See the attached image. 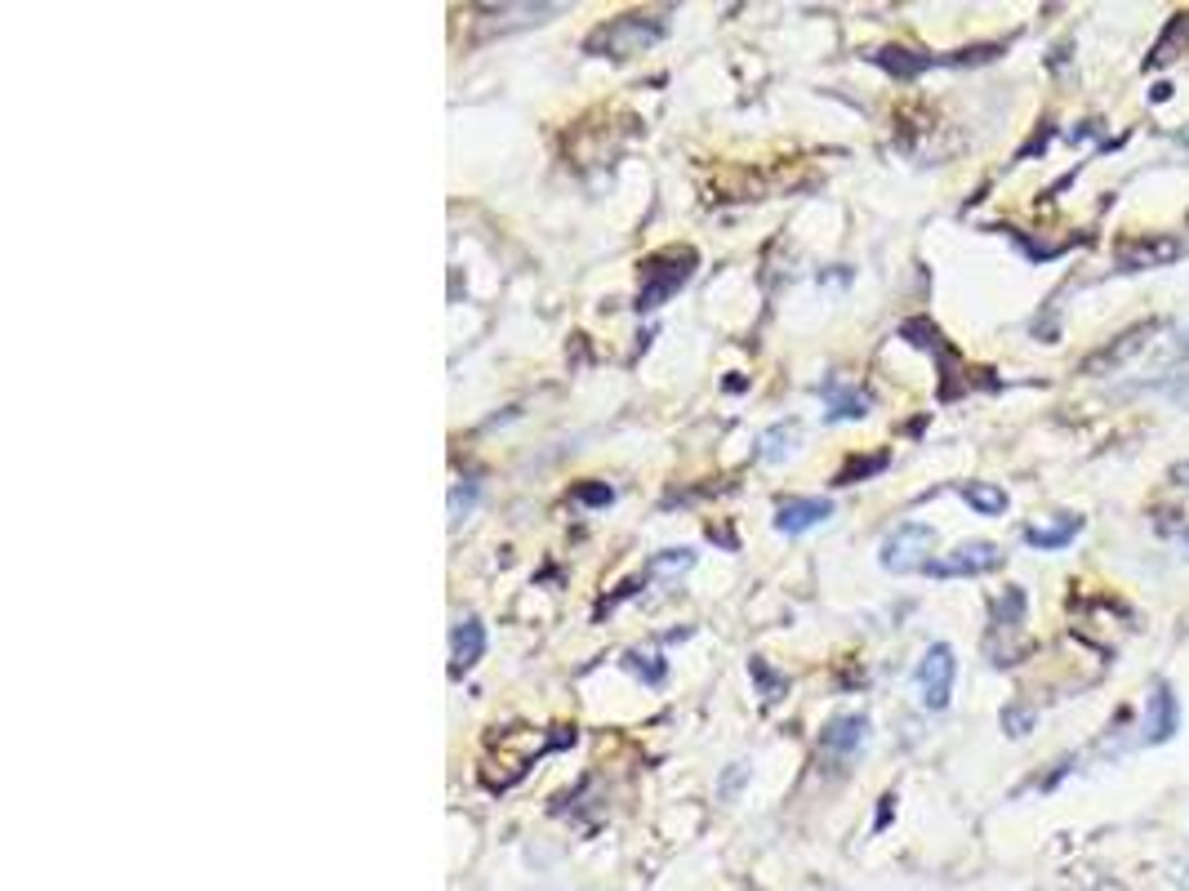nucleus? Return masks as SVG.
Wrapping results in <instances>:
<instances>
[{
    "label": "nucleus",
    "instance_id": "nucleus-1",
    "mask_svg": "<svg viewBox=\"0 0 1189 891\" xmlns=\"http://www.w3.org/2000/svg\"><path fill=\"white\" fill-rule=\"evenodd\" d=\"M696 264H700V255L696 250H677V246H668V250H659V255H651V259H642V286H637V308L642 312H651V308H659V303H668L677 290H682L687 281H691V272H696Z\"/></svg>",
    "mask_w": 1189,
    "mask_h": 891
},
{
    "label": "nucleus",
    "instance_id": "nucleus-2",
    "mask_svg": "<svg viewBox=\"0 0 1189 891\" xmlns=\"http://www.w3.org/2000/svg\"><path fill=\"white\" fill-rule=\"evenodd\" d=\"M664 36V23L651 19V14H624V19H611L607 27H598L588 36V54H611V58H629V54H642L646 45H655Z\"/></svg>",
    "mask_w": 1189,
    "mask_h": 891
},
{
    "label": "nucleus",
    "instance_id": "nucleus-3",
    "mask_svg": "<svg viewBox=\"0 0 1189 891\" xmlns=\"http://www.w3.org/2000/svg\"><path fill=\"white\" fill-rule=\"evenodd\" d=\"M931 548H936V531L922 526V522H904L882 539L878 561L891 576H913V571H926L931 566Z\"/></svg>",
    "mask_w": 1189,
    "mask_h": 891
},
{
    "label": "nucleus",
    "instance_id": "nucleus-4",
    "mask_svg": "<svg viewBox=\"0 0 1189 891\" xmlns=\"http://www.w3.org/2000/svg\"><path fill=\"white\" fill-rule=\"evenodd\" d=\"M865 740H869V717L865 713H837L820 732V762L833 767V771H846L860 758Z\"/></svg>",
    "mask_w": 1189,
    "mask_h": 891
},
{
    "label": "nucleus",
    "instance_id": "nucleus-5",
    "mask_svg": "<svg viewBox=\"0 0 1189 891\" xmlns=\"http://www.w3.org/2000/svg\"><path fill=\"white\" fill-rule=\"evenodd\" d=\"M1002 566V548L989 544V539H967L941 557H931L926 566V576H936V580H958V576H989Z\"/></svg>",
    "mask_w": 1189,
    "mask_h": 891
},
{
    "label": "nucleus",
    "instance_id": "nucleus-6",
    "mask_svg": "<svg viewBox=\"0 0 1189 891\" xmlns=\"http://www.w3.org/2000/svg\"><path fill=\"white\" fill-rule=\"evenodd\" d=\"M918 695L926 709H945L949 695H954V678H958V660H954V646L936 642L926 646V656L918 660Z\"/></svg>",
    "mask_w": 1189,
    "mask_h": 891
},
{
    "label": "nucleus",
    "instance_id": "nucleus-7",
    "mask_svg": "<svg viewBox=\"0 0 1189 891\" xmlns=\"http://www.w3.org/2000/svg\"><path fill=\"white\" fill-rule=\"evenodd\" d=\"M833 517V504L829 500H780L776 504V531H785V535H807V531H815V526H824Z\"/></svg>",
    "mask_w": 1189,
    "mask_h": 891
},
{
    "label": "nucleus",
    "instance_id": "nucleus-8",
    "mask_svg": "<svg viewBox=\"0 0 1189 891\" xmlns=\"http://www.w3.org/2000/svg\"><path fill=\"white\" fill-rule=\"evenodd\" d=\"M481 656H486V624L468 615L451 628V678H464Z\"/></svg>",
    "mask_w": 1189,
    "mask_h": 891
},
{
    "label": "nucleus",
    "instance_id": "nucleus-9",
    "mask_svg": "<svg viewBox=\"0 0 1189 891\" xmlns=\"http://www.w3.org/2000/svg\"><path fill=\"white\" fill-rule=\"evenodd\" d=\"M1176 722H1180L1176 695H1171V687H1158V691L1149 695V709H1145V740H1149V745H1163V740H1171Z\"/></svg>",
    "mask_w": 1189,
    "mask_h": 891
},
{
    "label": "nucleus",
    "instance_id": "nucleus-10",
    "mask_svg": "<svg viewBox=\"0 0 1189 891\" xmlns=\"http://www.w3.org/2000/svg\"><path fill=\"white\" fill-rule=\"evenodd\" d=\"M1180 255V241H1136V246H1127L1123 255H1119V264H1123V272H1145V268H1158V264H1171Z\"/></svg>",
    "mask_w": 1189,
    "mask_h": 891
},
{
    "label": "nucleus",
    "instance_id": "nucleus-11",
    "mask_svg": "<svg viewBox=\"0 0 1189 891\" xmlns=\"http://www.w3.org/2000/svg\"><path fill=\"white\" fill-rule=\"evenodd\" d=\"M824 401H829V415L833 420H860L869 411V392L852 388L846 379H829L824 383Z\"/></svg>",
    "mask_w": 1189,
    "mask_h": 891
},
{
    "label": "nucleus",
    "instance_id": "nucleus-12",
    "mask_svg": "<svg viewBox=\"0 0 1189 891\" xmlns=\"http://www.w3.org/2000/svg\"><path fill=\"white\" fill-rule=\"evenodd\" d=\"M1078 531H1082V517L1060 513V517L1047 522V526H1030V531H1025V544H1030V548H1065Z\"/></svg>",
    "mask_w": 1189,
    "mask_h": 891
},
{
    "label": "nucleus",
    "instance_id": "nucleus-13",
    "mask_svg": "<svg viewBox=\"0 0 1189 891\" xmlns=\"http://www.w3.org/2000/svg\"><path fill=\"white\" fill-rule=\"evenodd\" d=\"M793 446H798V424L789 420V424H776V428L762 433V450L757 455L767 459V464H780L785 455H793Z\"/></svg>",
    "mask_w": 1189,
    "mask_h": 891
},
{
    "label": "nucleus",
    "instance_id": "nucleus-14",
    "mask_svg": "<svg viewBox=\"0 0 1189 891\" xmlns=\"http://www.w3.org/2000/svg\"><path fill=\"white\" fill-rule=\"evenodd\" d=\"M874 63H878V67H887L891 76L909 80V76L926 71V67L936 63V58H926V54H909V49H882V54H874Z\"/></svg>",
    "mask_w": 1189,
    "mask_h": 891
},
{
    "label": "nucleus",
    "instance_id": "nucleus-15",
    "mask_svg": "<svg viewBox=\"0 0 1189 891\" xmlns=\"http://www.w3.org/2000/svg\"><path fill=\"white\" fill-rule=\"evenodd\" d=\"M963 500H967L976 513H985V517H998V513L1007 509V491H998V486H989V481H967V486H963Z\"/></svg>",
    "mask_w": 1189,
    "mask_h": 891
},
{
    "label": "nucleus",
    "instance_id": "nucleus-16",
    "mask_svg": "<svg viewBox=\"0 0 1189 891\" xmlns=\"http://www.w3.org/2000/svg\"><path fill=\"white\" fill-rule=\"evenodd\" d=\"M748 673H753V682H757V695H762V704H776V700H785V691H789V678L785 673H776L767 660H748Z\"/></svg>",
    "mask_w": 1189,
    "mask_h": 891
},
{
    "label": "nucleus",
    "instance_id": "nucleus-17",
    "mask_svg": "<svg viewBox=\"0 0 1189 891\" xmlns=\"http://www.w3.org/2000/svg\"><path fill=\"white\" fill-rule=\"evenodd\" d=\"M1021 620H1025V593L1021 589H1007L998 598V606H993V628L998 633H1007V628L1015 633V628H1021Z\"/></svg>",
    "mask_w": 1189,
    "mask_h": 891
},
{
    "label": "nucleus",
    "instance_id": "nucleus-18",
    "mask_svg": "<svg viewBox=\"0 0 1189 891\" xmlns=\"http://www.w3.org/2000/svg\"><path fill=\"white\" fill-rule=\"evenodd\" d=\"M691 561H696V553H691V548H668L664 557H655V561H651V571H655V576H673V571H687Z\"/></svg>",
    "mask_w": 1189,
    "mask_h": 891
},
{
    "label": "nucleus",
    "instance_id": "nucleus-19",
    "mask_svg": "<svg viewBox=\"0 0 1189 891\" xmlns=\"http://www.w3.org/2000/svg\"><path fill=\"white\" fill-rule=\"evenodd\" d=\"M473 500H477V486L473 481L468 486H455V491H451V522H459L473 509Z\"/></svg>",
    "mask_w": 1189,
    "mask_h": 891
},
{
    "label": "nucleus",
    "instance_id": "nucleus-20",
    "mask_svg": "<svg viewBox=\"0 0 1189 891\" xmlns=\"http://www.w3.org/2000/svg\"><path fill=\"white\" fill-rule=\"evenodd\" d=\"M1002 726H1007L1011 736H1025L1030 726H1034V713L1030 709H1002Z\"/></svg>",
    "mask_w": 1189,
    "mask_h": 891
},
{
    "label": "nucleus",
    "instance_id": "nucleus-21",
    "mask_svg": "<svg viewBox=\"0 0 1189 891\" xmlns=\"http://www.w3.org/2000/svg\"><path fill=\"white\" fill-rule=\"evenodd\" d=\"M575 500L579 504H611V486H579Z\"/></svg>",
    "mask_w": 1189,
    "mask_h": 891
},
{
    "label": "nucleus",
    "instance_id": "nucleus-22",
    "mask_svg": "<svg viewBox=\"0 0 1189 891\" xmlns=\"http://www.w3.org/2000/svg\"><path fill=\"white\" fill-rule=\"evenodd\" d=\"M1185 357H1189V321H1185V326L1176 331V344H1171L1167 361H1185Z\"/></svg>",
    "mask_w": 1189,
    "mask_h": 891
},
{
    "label": "nucleus",
    "instance_id": "nucleus-23",
    "mask_svg": "<svg viewBox=\"0 0 1189 891\" xmlns=\"http://www.w3.org/2000/svg\"><path fill=\"white\" fill-rule=\"evenodd\" d=\"M1171 477L1180 481V486H1189V464H1180V468H1171Z\"/></svg>",
    "mask_w": 1189,
    "mask_h": 891
},
{
    "label": "nucleus",
    "instance_id": "nucleus-24",
    "mask_svg": "<svg viewBox=\"0 0 1189 891\" xmlns=\"http://www.w3.org/2000/svg\"><path fill=\"white\" fill-rule=\"evenodd\" d=\"M1180 882H1185V891H1189V860H1185V873H1180Z\"/></svg>",
    "mask_w": 1189,
    "mask_h": 891
}]
</instances>
